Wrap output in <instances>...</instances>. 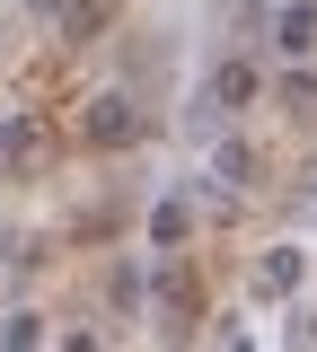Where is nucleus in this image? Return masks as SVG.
I'll return each instance as SVG.
<instances>
[{
	"label": "nucleus",
	"instance_id": "39448f33",
	"mask_svg": "<svg viewBox=\"0 0 317 352\" xmlns=\"http://www.w3.org/2000/svg\"><path fill=\"white\" fill-rule=\"evenodd\" d=\"M247 97H256V62H221V71H212V106H247Z\"/></svg>",
	"mask_w": 317,
	"mask_h": 352
},
{
	"label": "nucleus",
	"instance_id": "7ed1b4c3",
	"mask_svg": "<svg viewBox=\"0 0 317 352\" xmlns=\"http://www.w3.org/2000/svg\"><path fill=\"white\" fill-rule=\"evenodd\" d=\"M185 229H194V203H185V194H159V203H150V247H159V256H177Z\"/></svg>",
	"mask_w": 317,
	"mask_h": 352
},
{
	"label": "nucleus",
	"instance_id": "f257e3e1",
	"mask_svg": "<svg viewBox=\"0 0 317 352\" xmlns=\"http://www.w3.org/2000/svg\"><path fill=\"white\" fill-rule=\"evenodd\" d=\"M273 53L282 62H309L317 53V0H282L273 9Z\"/></svg>",
	"mask_w": 317,
	"mask_h": 352
},
{
	"label": "nucleus",
	"instance_id": "0eeeda50",
	"mask_svg": "<svg viewBox=\"0 0 317 352\" xmlns=\"http://www.w3.org/2000/svg\"><path fill=\"white\" fill-rule=\"evenodd\" d=\"M0 150H9V124H0Z\"/></svg>",
	"mask_w": 317,
	"mask_h": 352
},
{
	"label": "nucleus",
	"instance_id": "f03ea898",
	"mask_svg": "<svg viewBox=\"0 0 317 352\" xmlns=\"http://www.w3.org/2000/svg\"><path fill=\"white\" fill-rule=\"evenodd\" d=\"M133 132H141L133 97H97V106H89V141H97V150H124Z\"/></svg>",
	"mask_w": 317,
	"mask_h": 352
},
{
	"label": "nucleus",
	"instance_id": "423d86ee",
	"mask_svg": "<svg viewBox=\"0 0 317 352\" xmlns=\"http://www.w3.org/2000/svg\"><path fill=\"white\" fill-rule=\"evenodd\" d=\"M212 176H221V185H247V176H256V150H247V141H221V150H212Z\"/></svg>",
	"mask_w": 317,
	"mask_h": 352
},
{
	"label": "nucleus",
	"instance_id": "20e7f679",
	"mask_svg": "<svg viewBox=\"0 0 317 352\" xmlns=\"http://www.w3.org/2000/svg\"><path fill=\"white\" fill-rule=\"evenodd\" d=\"M300 282H309V247H273V256L256 264V291H273V300L300 291Z\"/></svg>",
	"mask_w": 317,
	"mask_h": 352
}]
</instances>
